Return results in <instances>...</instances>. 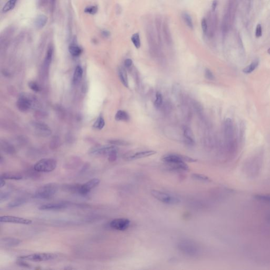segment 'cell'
<instances>
[{"mask_svg":"<svg viewBox=\"0 0 270 270\" xmlns=\"http://www.w3.org/2000/svg\"><path fill=\"white\" fill-rule=\"evenodd\" d=\"M58 189V185L55 183L45 184L36 189L33 195V197L40 199H50L54 196Z\"/></svg>","mask_w":270,"mask_h":270,"instance_id":"6da1fadb","label":"cell"},{"mask_svg":"<svg viewBox=\"0 0 270 270\" xmlns=\"http://www.w3.org/2000/svg\"><path fill=\"white\" fill-rule=\"evenodd\" d=\"M57 166V162L54 159H42L36 163L34 169L39 173H50L53 171Z\"/></svg>","mask_w":270,"mask_h":270,"instance_id":"7a4b0ae2","label":"cell"},{"mask_svg":"<svg viewBox=\"0 0 270 270\" xmlns=\"http://www.w3.org/2000/svg\"><path fill=\"white\" fill-rule=\"evenodd\" d=\"M151 194L154 198L159 201L166 204L176 205L180 203V199L176 196L170 195L164 191L152 189Z\"/></svg>","mask_w":270,"mask_h":270,"instance_id":"3957f363","label":"cell"},{"mask_svg":"<svg viewBox=\"0 0 270 270\" xmlns=\"http://www.w3.org/2000/svg\"><path fill=\"white\" fill-rule=\"evenodd\" d=\"M58 257L57 254L52 253H39L27 255L22 256L18 258L25 261L35 262H44L55 259Z\"/></svg>","mask_w":270,"mask_h":270,"instance_id":"277c9868","label":"cell"},{"mask_svg":"<svg viewBox=\"0 0 270 270\" xmlns=\"http://www.w3.org/2000/svg\"><path fill=\"white\" fill-rule=\"evenodd\" d=\"M34 97L29 94H22L17 102V107L21 112H28L32 107Z\"/></svg>","mask_w":270,"mask_h":270,"instance_id":"5b68a950","label":"cell"},{"mask_svg":"<svg viewBox=\"0 0 270 270\" xmlns=\"http://www.w3.org/2000/svg\"><path fill=\"white\" fill-rule=\"evenodd\" d=\"M100 181L99 179L94 178L89 180L85 184L79 185H78L77 188V193L83 196H86L90 192L91 189L97 187L100 183Z\"/></svg>","mask_w":270,"mask_h":270,"instance_id":"8992f818","label":"cell"},{"mask_svg":"<svg viewBox=\"0 0 270 270\" xmlns=\"http://www.w3.org/2000/svg\"><path fill=\"white\" fill-rule=\"evenodd\" d=\"M34 133L38 136L46 137L51 134V130L46 123L40 122H34L32 124Z\"/></svg>","mask_w":270,"mask_h":270,"instance_id":"52a82bcc","label":"cell"},{"mask_svg":"<svg viewBox=\"0 0 270 270\" xmlns=\"http://www.w3.org/2000/svg\"><path fill=\"white\" fill-rule=\"evenodd\" d=\"M130 221L127 219L119 218L112 220L109 225L112 229L119 231L125 230L129 227Z\"/></svg>","mask_w":270,"mask_h":270,"instance_id":"ba28073f","label":"cell"},{"mask_svg":"<svg viewBox=\"0 0 270 270\" xmlns=\"http://www.w3.org/2000/svg\"><path fill=\"white\" fill-rule=\"evenodd\" d=\"M116 149L117 148L115 146H97L91 148L89 154L92 155H108Z\"/></svg>","mask_w":270,"mask_h":270,"instance_id":"9c48e42d","label":"cell"},{"mask_svg":"<svg viewBox=\"0 0 270 270\" xmlns=\"http://www.w3.org/2000/svg\"><path fill=\"white\" fill-rule=\"evenodd\" d=\"M0 221L1 222H3V223L20 224H24V225H29V224H31L32 222L31 220H29L28 219L17 217V216H9V215L1 216Z\"/></svg>","mask_w":270,"mask_h":270,"instance_id":"30bf717a","label":"cell"},{"mask_svg":"<svg viewBox=\"0 0 270 270\" xmlns=\"http://www.w3.org/2000/svg\"><path fill=\"white\" fill-rule=\"evenodd\" d=\"M69 205V203L65 202H55L44 204L39 207V209L43 211H56L67 208Z\"/></svg>","mask_w":270,"mask_h":270,"instance_id":"8fae6325","label":"cell"},{"mask_svg":"<svg viewBox=\"0 0 270 270\" xmlns=\"http://www.w3.org/2000/svg\"><path fill=\"white\" fill-rule=\"evenodd\" d=\"M157 153V152L154 151H143L137 152L134 154L133 155L126 156L125 159L127 160H135L138 159L143 158L145 157H147L154 155Z\"/></svg>","mask_w":270,"mask_h":270,"instance_id":"7c38bea8","label":"cell"},{"mask_svg":"<svg viewBox=\"0 0 270 270\" xmlns=\"http://www.w3.org/2000/svg\"><path fill=\"white\" fill-rule=\"evenodd\" d=\"M22 241L18 238H4L1 239V244L5 248H13L18 246L21 243Z\"/></svg>","mask_w":270,"mask_h":270,"instance_id":"4fadbf2b","label":"cell"},{"mask_svg":"<svg viewBox=\"0 0 270 270\" xmlns=\"http://www.w3.org/2000/svg\"><path fill=\"white\" fill-rule=\"evenodd\" d=\"M29 198L26 197H18L17 198H15V199L12 200V201L7 204V207L9 208H15L19 207L25 204L28 202Z\"/></svg>","mask_w":270,"mask_h":270,"instance_id":"5bb4252c","label":"cell"},{"mask_svg":"<svg viewBox=\"0 0 270 270\" xmlns=\"http://www.w3.org/2000/svg\"><path fill=\"white\" fill-rule=\"evenodd\" d=\"M1 178H3L5 180H21L23 177L20 174L17 172H5L2 173L1 175Z\"/></svg>","mask_w":270,"mask_h":270,"instance_id":"9a60e30c","label":"cell"},{"mask_svg":"<svg viewBox=\"0 0 270 270\" xmlns=\"http://www.w3.org/2000/svg\"><path fill=\"white\" fill-rule=\"evenodd\" d=\"M48 18L47 16L44 15H38L34 20V25L36 29H41L47 24Z\"/></svg>","mask_w":270,"mask_h":270,"instance_id":"2e32d148","label":"cell"},{"mask_svg":"<svg viewBox=\"0 0 270 270\" xmlns=\"http://www.w3.org/2000/svg\"><path fill=\"white\" fill-rule=\"evenodd\" d=\"M53 47L51 44H50L48 47V49H47L44 61V65L46 68H48L50 65L51 62L52 61V57H53Z\"/></svg>","mask_w":270,"mask_h":270,"instance_id":"e0dca14e","label":"cell"},{"mask_svg":"<svg viewBox=\"0 0 270 270\" xmlns=\"http://www.w3.org/2000/svg\"><path fill=\"white\" fill-rule=\"evenodd\" d=\"M184 136L189 144L193 145L195 143V136L191 128L188 127H185L183 128Z\"/></svg>","mask_w":270,"mask_h":270,"instance_id":"ac0fdd59","label":"cell"},{"mask_svg":"<svg viewBox=\"0 0 270 270\" xmlns=\"http://www.w3.org/2000/svg\"><path fill=\"white\" fill-rule=\"evenodd\" d=\"M118 76L121 83L125 87H128V80L126 69L123 67H120L118 69Z\"/></svg>","mask_w":270,"mask_h":270,"instance_id":"d6986e66","label":"cell"},{"mask_svg":"<svg viewBox=\"0 0 270 270\" xmlns=\"http://www.w3.org/2000/svg\"><path fill=\"white\" fill-rule=\"evenodd\" d=\"M68 49L70 53L73 57H78L82 52L81 49L73 42L69 45Z\"/></svg>","mask_w":270,"mask_h":270,"instance_id":"ffe728a7","label":"cell"},{"mask_svg":"<svg viewBox=\"0 0 270 270\" xmlns=\"http://www.w3.org/2000/svg\"><path fill=\"white\" fill-rule=\"evenodd\" d=\"M225 133L227 138H232L233 135V123L231 119L227 118L225 121Z\"/></svg>","mask_w":270,"mask_h":270,"instance_id":"44dd1931","label":"cell"},{"mask_svg":"<svg viewBox=\"0 0 270 270\" xmlns=\"http://www.w3.org/2000/svg\"><path fill=\"white\" fill-rule=\"evenodd\" d=\"M83 70L80 66L78 65L76 67L74 72V74H73V83L77 84L79 83L83 77Z\"/></svg>","mask_w":270,"mask_h":270,"instance_id":"7402d4cb","label":"cell"},{"mask_svg":"<svg viewBox=\"0 0 270 270\" xmlns=\"http://www.w3.org/2000/svg\"><path fill=\"white\" fill-rule=\"evenodd\" d=\"M129 114L127 112L120 110L117 112L115 115L116 120L121 121H128L129 120Z\"/></svg>","mask_w":270,"mask_h":270,"instance_id":"603a6c76","label":"cell"},{"mask_svg":"<svg viewBox=\"0 0 270 270\" xmlns=\"http://www.w3.org/2000/svg\"><path fill=\"white\" fill-rule=\"evenodd\" d=\"M17 1L18 0H9L3 7L2 12L5 13L13 10L15 8Z\"/></svg>","mask_w":270,"mask_h":270,"instance_id":"cb8c5ba5","label":"cell"},{"mask_svg":"<svg viewBox=\"0 0 270 270\" xmlns=\"http://www.w3.org/2000/svg\"><path fill=\"white\" fill-rule=\"evenodd\" d=\"M1 148L4 152L8 154H13L15 152V150L13 146L6 142L1 143Z\"/></svg>","mask_w":270,"mask_h":270,"instance_id":"d4e9b609","label":"cell"},{"mask_svg":"<svg viewBox=\"0 0 270 270\" xmlns=\"http://www.w3.org/2000/svg\"><path fill=\"white\" fill-rule=\"evenodd\" d=\"M259 65V61L258 60H255L250 65H248L243 70V72L246 74H249L252 73L253 71H254L256 68Z\"/></svg>","mask_w":270,"mask_h":270,"instance_id":"484cf974","label":"cell"},{"mask_svg":"<svg viewBox=\"0 0 270 270\" xmlns=\"http://www.w3.org/2000/svg\"><path fill=\"white\" fill-rule=\"evenodd\" d=\"M105 125V122L104 118L102 116H99L96 120L93 125L94 129L97 130H101L104 128Z\"/></svg>","mask_w":270,"mask_h":270,"instance_id":"4316f807","label":"cell"},{"mask_svg":"<svg viewBox=\"0 0 270 270\" xmlns=\"http://www.w3.org/2000/svg\"><path fill=\"white\" fill-rule=\"evenodd\" d=\"M191 177L196 180L201 181L203 182H210L211 181V180L209 178V177L203 174H200L195 173L191 175Z\"/></svg>","mask_w":270,"mask_h":270,"instance_id":"83f0119b","label":"cell"},{"mask_svg":"<svg viewBox=\"0 0 270 270\" xmlns=\"http://www.w3.org/2000/svg\"><path fill=\"white\" fill-rule=\"evenodd\" d=\"M110 144L114 146H128L130 145L129 143L127 141L120 140V139H112L108 141Z\"/></svg>","mask_w":270,"mask_h":270,"instance_id":"f1b7e54d","label":"cell"},{"mask_svg":"<svg viewBox=\"0 0 270 270\" xmlns=\"http://www.w3.org/2000/svg\"><path fill=\"white\" fill-rule=\"evenodd\" d=\"M131 40L133 45L135 46V47H136V48L139 49L141 47V40H140L139 34L138 33H135L133 35L131 38Z\"/></svg>","mask_w":270,"mask_h":270,"instance_id":"f546056e","label":"cell"},{"mask_svg":"<svg viewBox=\"0 0 270 270\" xmlns=\"http://www.w3.org/2000/svg\"><path fill=\"white\" fill-rule=\"evenodd\" d=\"M182 17H183V18L184 19V21H185V22L186 23V25L191 29H193V28H194V25H193V21H192V20H191V16L188 14H187L186 13H184L183 15H182Z\"/></svg>","mask_w":270,"mask_h":270,"instance_id":"4dcf8cb0","label":"cell"},{"mask_svg":"<svg viewBox=\"0 0 270 270\" xmlns=\"http://www.w3.org/2000/svg\"><path fill=\"white\" fill-rule=\"evenodd\" d=\"M98 8L96 5H91L85 7L84 12L89 15H94L97 13Z\"/></svg>","mask_w":270,"mask_h":270,"instance_id":"1f68e13d","label":"cell"},{"mask_svg":"<svg viewBox=\"0 0 270 270\" xmlns=\"http://www.w3.org/2000/svg\"><path fill=\"white\" fill-rule=\"evenodd\" d=\"M162 103V94L160 92H157L156 94V100L154 102V105L156 108H159L160 107Z\"/></svg>","mask_w":270,"mask_h":270,"instance_id":"d6a6232c","label":"cell"},{"mask_svg":"<svg viewBox=\"0 0 270 270\" xmlns=\"http://www.w3.org/2000/svg\"><path fill=\"white\" fill-rule=\"evenodd\" d=\"M29 88H30L31 90H32L36 92H38L41 90V88L39 85L38 83H36V82H33V81L29 82Z\"/></svg>","mask_w":270,"mask_h":270,"instance_id":"836d02e7","label":"cell"},{"mask_svg":"<svg viewBox=\"0 0 270 270\" xmlns=\"http://www.w3.org/2000/svg\"><path fill=\"white\" fill-rule=\"evenodd\" d=\"M108 160L110 162H114L117 158V149H116L108 155Z\"/></svg>","mask_w":270,"mask_h":270,"instance_id":"e575fe53","label":"cell"},{"mask_svg":"<svg viewBox=\"0 0 270 270\" xmlns=\"http://www.w3.org/2000/svg\"><path fill=\"white\" fill-rule=\"evenodd\" d=\"M11 194L10 192H1L0 194V202H2L7 200L10 197Z\"/></svg>","mask_w":270,"mask_h":270,"instance_id":"d590c367","label":"cell"},{"mask_svg":"<svg viewBox=\"0 0 270 270\" xmlns=\"http://www.w3.org/2000/svg\"><path fill=\"white\" fill-rule=\"evenodd\" d=\"M205 77L207 79L209 80H213L215 78L212 72L209 69H206L205 71Z\"/></svg>","mask_w":270,"mask_h":270,"instance_id":"8d00e7d4","label":"cell"},{"mask_svg":"<svg viewBox=\"0 0 270 270\" xmlns=\"http://www.w3.org/2000/svg\"><path fill=\"white\" fill-rule=\"evenodd\" d=\"M49 2V0H38L37 5L39 9L46 7Z\"/></svg>","mask_w":270,"mask_h":270,"instance_id":"74e56055","label":"cell"},{"mask_svg":"<svg viewBox=\"0 0 270 270\" xmlns=\"http://www.w3.org/2000/svg\"><path fill=\"white\" fill-rule=\"evenodd\" d=\"M262 35V28L260 24L256 25L255 29V36L257 38H259Z\"/></svg>","mask_w":270,"mask_h":270,"instance_id":"f35d334b","label":"cell"},{"mask_svg":"<svg viewBox=\"0 0 270 270\" xmlns=\"http://www.w3.org/2000/svg\"><path fill=\"white\" fill-rule=\"evenodd\" d=\"M25 261V260H23V259L18 258V259L17 261V263L18 264V265H20L21 267H30V265H29L28 263H26Z\"/></svg>","mask_w":270,"mask_h":270,"instance_id":"ab89813d","label":"cell"},{"mask_svg":"<svg viewBox=\"0 0 270 270\" xmlns=\"http://www.w3.org/2000/svg\"><path fill=\"white\" fill-rule=\"evenodd\" d=\"M201 25H202V28L203 30V31L204 33H206L207 32V29H208V26H207V23L206 22V20L205 18H203L201 22Z\"/></svg>","mask_w":270,"mask_h":270,"instance_id":"60d3db41","label":"cell"},{"mask_svg":"<svg viewBox=\"0 0 270 270\" xmlns=\"http://www.w3.org/2000/svg\"><path fill=\"white\" fill-rule=\"evenodd\" d=\"M133 65V61L130 59H127L124 62L125 67L127 68H129Z\"/></svg>","mask_w":270,"mask_h":270,"instance_id":"b9f144b4","label":"cell"},{"mask_svg":"<svg viewBox=\"0 0 270 270\" xmlns=\"http://www.w3.org/2000/svg\"><path fill=\"white\" fill-rule=\"evenodd\" d=\"M101 35L105 38H108L109 36H110V32L108 30H104L101 31Z\"/></svg>","mask_w":270,"mask_h":270,"instance_id":"7bdbcfd3","label":"cell"},{"mask_svg":"<svg viewBox=\"0 0 270 270\" xmlns=\"http://www.w3.org/2000/svg\"><path fill=\"white\" fill-rule=\"evenodd\" d=\"M55 1H56V0H50V11H51L52 13H53L54 10Z\"/></svg>","mask_w":270,"mask_h":270,"instance_id":"ee69618b","label":"cell"},{"mask_svg":"<svg viewBox=\"0 0 270 270\" xmlns=\"http://www.w3.org/2000/svg\"><path fill=\"white\" fill-rule=\"evenodd\" d=\"M217 4H218V2H217V0H214L213 1L212 5V9L213 11H214L216 10V7L217 6Z\"/></svg>","mask_w":270,"mask_h":270,"instance_id":"f6af8a7d","label":"cell"},{"mask_svg":"<svg viewBox=\"0 0 270 270\" xmlns=\"http://www.w3.org/2000/svg\"><path fill=\"white\" fill-rule=\"evenodd\" d=\"M5 180H4L3 178H1V180H0V188H2V187H3L5 185Z\"/></svg>","mask_w":270,"mask_h":270,"instance_id":"bcb514c9","label":"cell"},{"mask_svg":"<svg viewBox=\"0 0 270 270\" xmlns=\"http://www.w3.org/2000/svg\"><path fill=\"white\" fill-rule=\"evenodd\" d=\"M267 53H268L269 54H270V48L268 49V50H267Z\"/></svg>","mask_w":270,"mask_h":270,"instance_id":"7dc6e473","label":"cell"}]
</instances>
